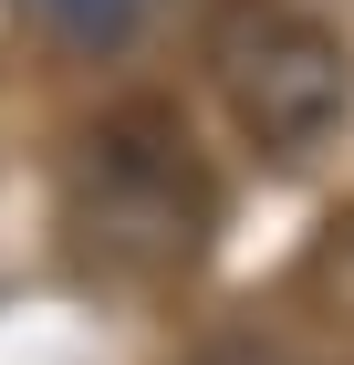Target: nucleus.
<instances>
[{"label":"nucleus","instance_id":"obj_3","mask_svg":"<svg viewBox=\"0 0 354 365\" xmlns=\"http://www.w3.org/2000/svg\"><path fill=\"white\" fill-rule=\"evenodd\" d=\"M21 11H31V21H53L63 42H115L146 0H21Z\"/></svg>","mask_w":354,"mask_h":365},{"label":"nucleus","instance_id":"obj_1","mask_svg":"<svg viewBox=\"0 0 354 365\" xmlns=\"http://www.w3.org/2000/svg\"><path fill=\"white\" fill-rule=\"evenodd\" d=\"M63 240L115 292L198 272V251L219 240V168L198 125L157 94L105 105L63 157Z\"/></svg>","mask_w":354,"mask_h":365},{"label":"nucleus","instance_id":"obj_2","mask_svg":"<svg viewBox=\"0 0 354 365\" xmlns=\"http://www.w3.org/2000/svg\"><path fill=\"white\" fill-rule=\"evenodd\" d=\"M209 94L229 136L271 178H313L354 125V53L302 0H219L209 21Z\"/></svg>","mask_w":354,"mask_h":365}]
</instances>
